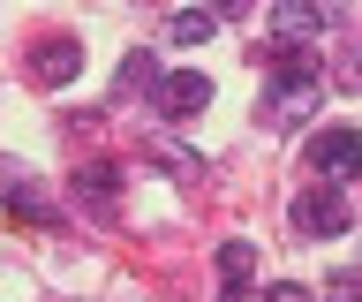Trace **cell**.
<instances>
[{
    "label": "cell",
    "mask_w": 362,
    "mask_h": 302,
    "mask_svg": "<svg viewBox=\"0 0 362 302\" xmlns=\"http://www.w3.org/2000/svg\"><path fill=\"white\" fill-rule=\"evenodd\" d=\"M264 69H272V91H264V106H257V121H264V129H294V121H310L317 98H325L310 46H272Z\"/></svg>",
    "instance_id": "cell-1"
},
{
    "label": "cell",
    "mask_w": 362,
    "mask_h": 302,
    "mask_svg": "<svg viewBox=\"0 0 362 302\" xmlns=\"http://www.w3.org/2000/svg\"><path fill=\"white\" fill-rule=\"evenodd\" d=\"M287 219H294V234H302V242H332V234L355 227V204H347V189H339V182H310L302 197H294Z\"/></svg>",
    "instance_id": "cell-2"
},
{
    "label": "cell",
    "mask_w": 362,
    "mask_h": 302,
    "mask_svg": "<svg viewBox=\"0 0 362 302\" xmlns=\"http://www.w3.org/2000/svg\"><path fill=\"white\" fill-rule=\"evenodd\" d=\"M151 98H158V114H166V121H189V114H204V106H211V76L166 69V76L151 83Z\"/></svg>",
    "instance_id": "cell-3"
},
{
    "label": "cell",
    "mask_w": 362,
    "mask_h": 302,
    "mask_svg": "<svg viewBox=\"0 0 362 302\" xmlns=\"http://www.w3.org/2000/svg\"><path fill=\"white\" fill-rule=\"evenodd\" d=\"M310 166L325 182H355L362 174V129H325V137H310Z\"/></svg>",
    "instance_id": "cell-4"
},
{
    "label": "cell",
    "mask_w": 362,
    "mask_h": 302,
    "mask_svg": "<svg viewBox=\"0 0 362 302\" xmlns=\"http://www.w3.org/2000/svg\"><path fill=\"white\" fill-rule=\"evenodd\" d=\"M76 69H83L76 38H38L30 46V83H76Z\"/></svg>",
    "instance_id": "cell-5"
},
{
    "label": "cell",
    "mask_w": 362,
    "mask_h": 302,
    "mask_svg": "<svg viewBox=\"0 0 362 302\" xmlns=\"http://www.w3.org/2000/svg\"><path fill=\"white\" fill-rule=\"evenodd\" d=\"M272 30H279V46H310V38H325V8L317 0H279Z\"/></svg>",
    "instance_id": "cell-6"
},
{
    "label": "cell",
    "mask_w": 362,
    "mask_h": 302,
    "mask_svg": "<svg viewBox=\"0 0 362 302\" xmlns=\"http://www.w3.org/2000/svg\"><path fill=\"white\" fill-rule=\"evenodd\" d=\"M249 279H257V250L249 242H219V295L249 302Z\"/></svg>",
    "instance_id": "cell-7"
},
{
    "label": "cell",
    "mask_w": 362,
    "mask_h": 302,
    "mask_svg": "<svg viewBox=\"0 0 362 302\" xmlns=\"http://www.w3.org/2000/svg\"><path fill=\"white\" fill-rule=\"evenodd\" d=\"M211 30H219L211 8H174V16H166V38H174V46H204Z\"/></svg>",
    "instance_id": "cell-8"
},
{
    "label": "cell",
    "mask_w": 362,
    "mask_h": 302,
    "mask_svg": "<svg viewBox=\"0 0 362 302\" xmlns=\"http://www.w3.org/2000/svg\"><path fill=\"white\" fill-rule=\"evenodd\" d=\"M151 83H158V61H151V53H129V61L113 69V98H136V91H151Z\"/></svg>",
    "instance_id": "cell-9"
},
{
    "label": "cell",
    "mask_w": 362,
    "mask_h": 302,
    "mask_svg": "<svg viewBox=\"0 0 362 302\" xmlns=\"http://www.w3.org/2000/svg\"><path fill=\"white\" fill-rule=\"evenodd\" d=\"M76 197H83L98 219H113V174L106 166H83V174H76Z\"/></svg>",
    "instance_id": "cell-10"
},
{
    "label": "cell",
    "mask_w": 362,
    "mask_h": 302,
    "mask_svg": "<svg viewBox=\"0 0 362 302\" xmlns=\"http://www.w3.org/2000/svg\"><path fill=\"white\" fill-rule=\"evenodd\" d=\"M8 211H16V219H30V227H38V219H53V204H45L30 182H16V189H8Z\"/></svg>",
    "instance_id": "cell-11"
},
{
    "label": "cell",
    "mask_w": 362,
    "mask_h": 302,
    "mask_svg": "<svg viewBox=\"0 0 362 302\" xmlns=\"http://www.w3.org/2000/svg\"><path fill=\"white\" fill-rule=\"evenodd\" d=\"M317 302H362V272H332Z\"/></svg>",
    "instance_id": "cell-12"
},
{
    "label": "cell",
    "mask_w": 362,
    "mask_h": 302,
    "mask_svg": "<svg viewBox=\"0 0 362 302\" xmlns=\"http://www.w3.org/2000/svg\"><path fill=\"white\" fill-rule=\"evenodd\" d=\"M249 302H310V295H302L294 279H279V287H264V295H249Z\"/></svg>",
    "instance_id": "cell-13"
},
{
    "label": "cell",
    "mask_w": 362,
    "mask_h": 302,
    "mask_svg": "<svg viewBox=\"0 0 362 302\" xmlns=\"http://www.w3.org/2000/svg\"><path fill=\"white\" fill-rule=\"evenodd\" d=\"M249 8H257V0H211V16H219V23H242Z\"/></svg>",
    "instance_id": "cell-14"
}]
</instances>
